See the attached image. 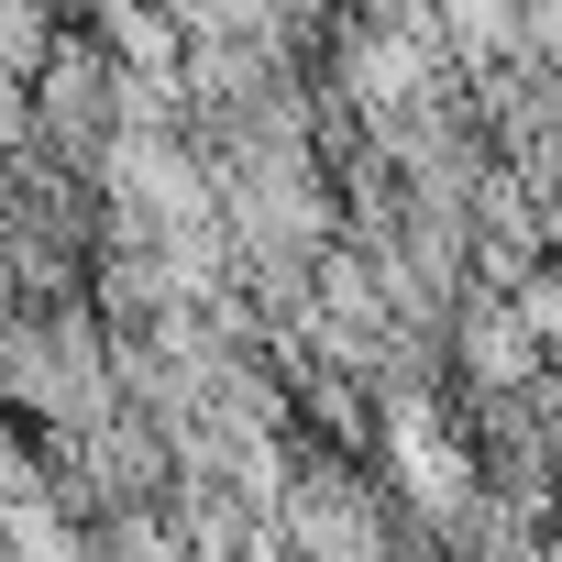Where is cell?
Listing matches in <instances>:
<instances>
[{
	"label": "cell",
	"instance_id": "cell-1",
	"mask_svg": "<svg viewBox=\"0 0 562 562\" xmlns=\"http://www.w3.org/2000/svg\"><path fill=\"white\" fill-rule=\"evenodd\" d=\"M540 364H551V342L518 310V288L474 276V288L452 299V386L463 397H507V386H540Z\"/></svg>",
	"mask_w": 562,
	"mask_h": 562
}]
</instances>
